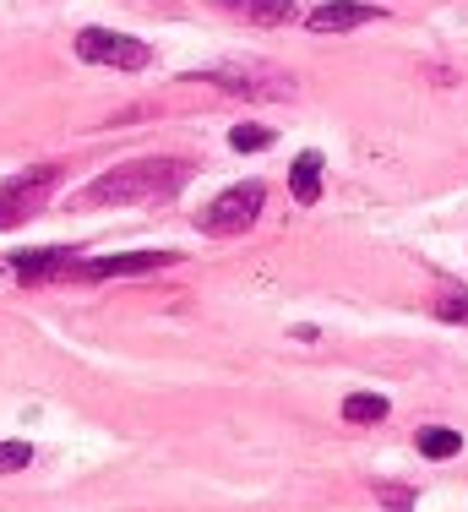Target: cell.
<instances>
[{
  "mask_svg": "<svg viewBox=\"0 0 468 512\" xmlns=\"http://www.w3.org/2000/svg\"><path fill=\"white\" fill-rule=\"evenodd\" d=\"M186 186V164L180 158H131V164L104 169L98 180L71 197L77 213H93V207H131V202H164Z\"/></svg>",
  "mask_w": 468,
  "mask_h": 512,
  "instance_id": "obj_1",
  "label": "cell"
},
{
  "mask_svg": "<svg viewBox=\"0 0 468 512\" xmlns=\"http://www.w3.org/2000/svg\"><path fill=\"white\" fill-rule=\"evenodd\" d=\"M55 186H60V164H33L22 175H11L0 186V229H17L28 218H39L49 197H55Z\"/></svg>",
  "mask_w": 468,
  "mask_h": 512,
  "instance_id": "obj_2",
  "label": "cell"
},
{
  "mask_svg": "<svg viewBox=\"0 0 468 512\" xmlns=\"http://www.w3.org/2000/svg\"><path fill=\"white\" fill-rule=\"evenodd\" d=\"M267 213V186L262 180H245V186H229L224 197H213L196 213V229L202 235H245L256 218Z\"/></svg>",
  "mask_w": 468,
  "mask_h": 512,
  "instance_id": "obj_3",
  "label": "cell"
},
{
  "mask_svg": "<svg viewBox=\"0 0 468 512\" xmlns=\"http://www.w3.org/2000/svg\"><path fill=\"white\" fill-rule=\"evenodd\" d=\"M77 55L88 60V66H115V71H142L153 50H147L142 39H131V33H115V28H82L77 33Z\"/></svg>",
  "mask_w": 468,
  "mask_h": 512,
  "instance_id": "obj_4",
  "label": "cell"
},
{
  "mask_svg": "<svg viewBox=\"0 0 468 512\" xmlns=\"http://www.w3.org/2000/svg\"><path fill=\"white\" fill-rule=\"evenodd\" d=\"M175 262V251H120V256H82V262L66 267V278H142L158 273V267Z\"/></svg>",
  "mask_w": 468,
  "mask_h": 512,
  "instance_id": "obj_5",
  "label": "cell"
},
{
  "mask_svg": "<svg viewBox=\"0 0 468 512\" xmlns=\"http://www.w3.org/2000/svg\"><path fill=\"white\" fill-rule=\"evenodd\" d=\"M387 11L381 6H365V0H327V6H316L311 17V33H349V28H365V22H381Z\"/></svg>",
  "mask_w": 468,
  "mask_h": 512,
  "instance_id": "obj_6",
  "label": "cell"
},
{
  "mask_svg": "<svg viewBox=\"0 0 468 512\" xmlns=\"http://www.w3.org/2000/svg\"><path fill=\"white\" fill-rule=\"evenodd\" d=\"M71 262H77V251H71V246H49V251H11V267H17V278H28V284H39V278H60Z\"/></svg>",
  "mask_w": 468,
  "mask_h": 512,
  "instance_id": "obj_7",
  "label": "cell"
},
{
  "mask_svg": "<svg viewBox=\"0 0 468 512\" xmlns=\"http://www.w3.org/2000/svg\"><path fill=\"white\" fill-rule=\"evenodd\" d=\"M213 6L229 11V17H240V22H256V28H278V22L294 17L289 0H213Z\"/></svg>",
  "mask_w": 468,
  "mask_h": 512,
  "instance_id": "obj_8",
  "label": "cell"
},
{
  "mask_svg": "<svg viewBox=\"0 0 468 512\" xmlns=\"http://www.w3.org/2000/svg\"><path fill=\"white\" fill-rule=\"evenodd\" d=\"M322 153H300L294 158V169H289V191H294V202L300 207H311V202H322Z\"/></svg>",
  "mask_w": 468,
  "mask_h": 512,
  "instance_id": "obj_9",
  "label": "cell"
},
{
  "mask_svg": "<svg viewBox=\"0 0 468 512\" xmlns=\"http://www.w3.org/2000/svg\"><path fill=\"white\" fill-rule=\"evenodd\" d=\"M414 447H420L425 458H458V453H463V436H458V431H447V425H420Z\"/></svg>",
  "mask_w": 468,
  "mask_h": 512,
  "instance_id": "obj_10",
  "label": "cell"
},
{
  "mask_svg": "<svg viewBox=\"0 0 468 512\" xmlns=\"http://www.w3.org/2000/svg\"><path fill=\"white\" fill-rule=\"evenodd\" d=\"M387 398H381V393H349V398H343V420H349V425H381V420H387Z\"/></svg>",
  "mask_w": 468,
  "mask_h": 512,
  "instance_id": "obj_11",
  "label": "cell"
},
{
  "mask_svg": "<svg viewBox=\"0 0 468 512\" xmlns=\"http://www.w3.org/2000/svg\"><path fill=\"white\" fill-rule=\"evenodd\" d=\"M430 311H436L441 322H463V327H468V289L447 284V289H441V295H436V306H430Z\"/></svg>",
  "mask_w": 468,
  "mask_h": 512,
  "instance_id": "obj_12",
  "label": "cell"
},
{
  "mask_svg": "<svg viewBox=\"0 0 468 512\" xmlns=\"http://www.w3.org/2000/svg\"><path fill=\"white\" fill-rule=\"evenodd\" d=\"M229 148H234V153H262V148H273V126H234V131H229Z\"/></svg>",
  "mask_w": 468,
  "mask_h": 512,
  "instance_id": "obj_13",
  "label": "cell"
},
{
  "mask_svg": "<svg viewBox=\"0 0 468 512\" xmlns=\"http://www.w3.org/2000/svg\"><path fill=\"white\" fill-rule=\"evenodd\" d=\"M371 491H376V502L387 507V512H414V491H409V485H392V480H376Z\"/></svg>",
  "mask_w": 468,
  "mask_h": 512,
  "instance_id": "obj_14",
  "label": "cell"
},
{
  "mask_svg": "<svg viewBox=\"0 0 468 512\" xmlns=\"http://www.w3.org/2000/svg\"><path fill=\"white\" fill-rule=\"evenodd\" d=\"M28 463H33V447H28V442H0V474L28 469Z\"/></svg>",
  "mask_w": 468,
  "mask_h": 512,
  "instance_id": "obj_15",
  "label": "cell"
}]
</instances>
